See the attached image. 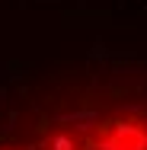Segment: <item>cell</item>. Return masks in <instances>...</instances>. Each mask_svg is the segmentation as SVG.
Wrapping results in <instances>:
<instances>
[{"mask_svg":"<svg viewBox=\"0 0 147 150\" xmlns=\"http://www.w3.org/2000/svg\"><path fill=\"white\" fill-rule=\"evenodd\" d=\"M0 150H147V74L48 80L0 125Z\"/></svg>","mask_w":147,"mask_h":150,"instance_id":"obj_1","label":"cell"}]
</instances>
